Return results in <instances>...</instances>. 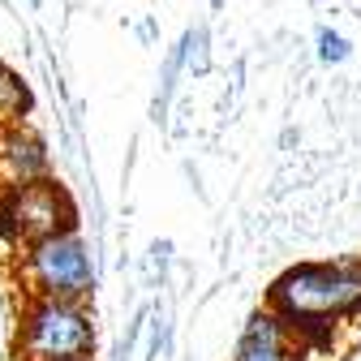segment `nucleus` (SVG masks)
I'll return each instance as SVG.
<instances>
[{
    "label": "nucleus",
    "instance_id": "f257e3e1",
    "mask_svg": "<svg viewBox=\"0 0 361 361\" xmlns=\"http://www.w3.org/2000/svg\"><path fill=\"white\" fill-rule=\"evenodd\" d=\"M271 310L297 331L336 327L361 310V262H301L276 280Z\"/></svg>",
    "mask_w": 361,
    "mask_h": 361
},
{
    "label": "nucleus",
    "instance_id": "f03ea898",
    "mask_svg": "<svg viewBox=\"0 0 361 361\" xmlns=\"http://www.w3.org/2000/svg\"><path fill=\"white\" fill-rule=\"evenodd\" d=\"M90 348H95V319H90L86 301L30 297L18 323V361L90 357Z\"/></svg>",
    "mask_w": 361,
    "mask_h": 361
},
{
    "label": "nucleus",
    "instance_id": "7ed1b4c3",
    "mask_svg": "<svg viewBox=\"0 0 361 361\" xmlns=\"http://www.w3.org/2000/svg\"><path fill=\"white\" fill-rule=\"evenodd\" d=\"M22 284L30 297H65V301H86L95 288V262H90L86 241L73 228H61L52 237H39L22 245Z\"/></svg>",
    "mask_w": 361,
    "mask_h": 361
},
{
    "label": "nucleus",
    "instance_id": "20e7f679",
    "mask_svg": "<svg viewBox=\"0 0 361 361\" xmlns=\"http://www.w3.org/2000/svg\"><path fill=\"white\" fill-rule=\"evenodd\" d=\"M61 228H73V202L52 176L26 180V185H0V241L30 245Z\"/></svg>",
    "mask_w": 361,
    "mask_h": 361
},
{
    "label": "nucleus",
    "instance_id": "39448f33",
    "mask_svg": "<svg viewBox=\"0 0 361 361\" xmlns=\"http://www.w3.org/2000/svg\"><path fill=\"white\" fill-rule=\"evenodd\" d=\"M48 172H52L48 147L30 125L22 121L0 125V185H26V180H39Z\"/></svg>",
    "mask_w": 361,
    "mask_h": 361
},
{
    "label": "nucleus",
    "instance_id": "423d86ee",
    "mask_svg": "<svg viewBox=\"0 0 361 361\" xmlns=\"http://www.w3.org/2000/svg\"><path fill=\"white\" fill-rule=\"evenodd\" d=\"M297 327H288L276 310H258L241 331L237 361H297Z\"/></svg>",
    "mask_w": 361,
    "mask_h": 361
},
{
    "label": "nucleus",
    "instance_id": "0eeeda50",
    "mask_svg": "<svg viewBox=\"0 0 361 361\" xmlns=\"http://www.w3.org/2000/svg\"><path fill=\"white\" fill-rule=\"evenodd\" d=\"M30 112V86L0 61V125H13Z\"/></svg>",
    "mask_w": 361,
    "mask_h": 361
},
{
    "label": "nucleus",
    "instance_id": "6e6552de",
    "mask_svg": "<svg viewBox=\"0 0 361 361\" xmlns=\"http://www.w3.org/2000/svg\"><path fill=\"white\" fill-rule=\"evenodd\" d=\"M314 43H319V61H323V65H340V61H348V52H353V48H348V39L336 35L331 26H323Z\"/></svg>",
    "mask_w": 361,
    "mask_h": 361
},
{
    "label": "nucleus",
    "instance_id": "1a4fd4ad",
    "mask_svg": "<svg viewBox=\"0 0 361 361\" xmlns=\"http://www.w3.org/2000/svg\"><path fill=\"white\" fill-rule=\"evenodd\" d=\"M202 43H207V35H202V30L185 35V61H190L194 69H202V65H207V61H202Z\"/></svg>",
    "mask_w": 361,
    "mask_h": 361
},
{
    "label": "nucleus",
    "instance_id": "9d476101",
    "mask_svg": "<svg viewBox=\"0 0 361 361\" xmlns=\"http://www.w3.org/2000/svg\"><path fill=\"white\" fill-rule=\"evenodd\" d=\"M52 361H90V357H52Z\"/></svg>",
    "mask_w": 361,
    "mask_h": 361
}]
</instances>
